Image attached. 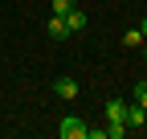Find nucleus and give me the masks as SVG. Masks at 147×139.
<instances>
[{"instance_id":"1","label":"nucleus","mask_w":147,"mask_h":139,"mask_svg":"<svg viewBox=\"0 0 147 139\" xmlns=\"http://www.w3.org/2000/svg\"><path fill=\"white\" fill-rule=\"evenodd\" d=\"M57 135H61V139H86V123H82L78 115H69V119L57 123Z\"/></svg>"},{"instance_id":"2","label":"nucleus","mask_w":147,"mask_h":139,"mask_svg":"<svg viewBox=\"0 0 147 139\" xmlns=\"http://www.w3.org/2000/svg\"><path fill=\"white\" fill-rule=\"evenodd\" d=\"M106 123H127V102L123 98H110L106 102Z\"/></svg>"},{"instance_id":"3","label":"nucleus","mask_w":147,"mask_h":139,"mask_svg":"<svg viewBox=\"0 0 147 139\" xmlns=\"http://www.w3.org/2000/svg\"><path fill=\"white\" fill-rule=\"evenodd\" d=\"M53 90H57V98H78V82H74V78H57Z\"/></svg>"},{"instance_id":"4","label":"nucleus","mask_w":147,"mask_h":139,"mask_svg":"<svg viewBox=\"0 0 147 139\" xmlns=\"http://www.w3.org/2000/svg\"><path fill=\"white\" fill-rule=\"evenodd\" d=\"M49 37H53V41H65V37H69L65 16H49Z\"/></svg>"},{"instance_id":"5","label":"nucleus","mask_w":147,"mask_h":139,"mask_svg":"<svg viewBox=\"0 0 147 139\" xmlns=\"http://www.w3.org/2000/svg\"><path fill=\"white\" fill-rule=\"evenodd\" d=\"M65 29H69V33L86 29V12H82V8H69V12H65Z\"/></svg>"},{"instance_id":"6","label":"nucleus","mask_w":147,"mask_h":139,"mask_svg":"<svg viewBox=\"0 0 147 139\" xmlns=\"http://www.w3.org/2000/svg\"><path fill=\"white\" fill-rule=\"evenodd\" d=\"M127 123H131V127H143V123H147V111L139 107V102H135V107H127Z\"/></svg>"},{"instance_id":"7","label":"nucleus","mask_w":147,"mask_h":139,"mask_svg":"<svg viewBox=\"0 0 147 139\" xmlns=\"http://www.w3.org/2000/svg\"><path fill=\"white\" fill-rule=\"evenodd\" d=\"M123 45H131V49H139V45H143V33H139V29H127V37H123Z\"/></svg>"},{"instance_id":"8","label":"nucleus","mask_w":147,"mask_h":139,"mask_svg":"<svg viewBox=\"0 0 147 139\" xmlns=\"http://www.w3.org/2000/svg\"><path fill=\"white\" fill-rule=\"evenodd\" d=\"M102 131H106V139H123V135H127L123 123H110V127H102Z\"/></svg>"},{"instance_id":"9","label":"nucleus","mask_w":147,"mask_h":139,"mask_svg":"<svg viewBox=\"0 0 147 139\" xmlns=\"http://www.w3.org/2000/svg\"><path fill=\"white\" fill-rule=\"evenodd\" d=\"M74 8V0H53V16H65Z\"/></svg>"},{"instance_id":"10","label":"nucleus","mask_w":147,"mask_h":139,"mask_svg":"<svg viewBox=\"0 0 147 139\" xmlns=\"http://www.w3.org/2000/svg\"><path fill=\"white\" fill-rule=\"evenodd\" d=\"M135 102L147 111V82H139V86H135Z\"/></svg>"},{"instance_id":"11","label":"nucleus","mask_w":147,"mask_h":139,"mask_svg":"<svg viewBox=\"0 0 147 139\" xmlns=\"http://www.w3.org/2000/svg\"><path fill=\"white\" fill-rule=\"evenodd\" d=\"M139 33H143V37H147V16H143V25H139Z\"/></svg>"},{"instance_id":"12","label":"nucleus","mask_w":147,"mask_h":139,"mask_svg":"<svg viewBox=\"0 0 147 139\" xmlns=\"http://www.w3.org/2000/svg\"><path fill=\"white\" fill-rule=\"evenodd\" d=\"M143 61H147V45H143Z\"/></svg>"}]
</instances>
